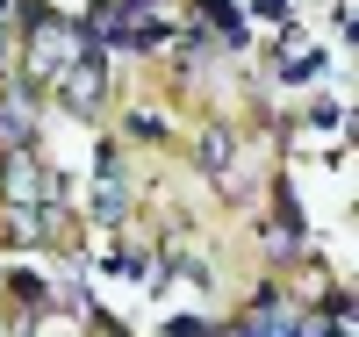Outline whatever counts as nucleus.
<instances>
[{"label": "nucleus", "mask_w": 359, "mask_h": 337, "mask_svg": "<svg viewBox=\"0 0 359 337\" xmlns=\"http://www.w3.org/2000/svg\"><path fill=\"white\" fill-rule=\"evenodd\" d=\"M108 94V72H101V50H79L65 72H57V101H65V115H94Z\"/></svg>", "instance_id": "1"}, {"label": "nucleus", "mask_w": 359, "mask_h": 337, "mask_svg": "<svg viewBox=\"0 0 359 337\" xmlns=\"http://www.w3.org/2000/svg\"><path fill=\"white\" fill-rule=\"evenodd\" d=\"M36 144V108H29V79H15L0 94V151H29Z\"/></svg>", "instance_id": "2"}, {"label": "nucleus", "mask_w": 359, "mask_h": 337, "mask_svg": "<svg viewBox=\"0 0 359 337\" xmlns=\"http://www.w3.org/2000/svg\"><path fill=\"white\" fill-rule=\"evenodd\" d=\"M194 151H201V172L216 179L223 194H237V179H230V151H237V137L223 130V122H216V130H201V144H194Z\"/></svg>", "instance_id": "3"}, {"label": "nucleus", "mask_w": 359, "mask_h": 337, "mask_svg": "<svg viewBox=\"0 0 359 337\" xmlns=\"http://www.w3.org/2000/svg\"><path fill=\"white\" fill-rule=\"evenodd\" d=\"M201 15L223 29V43H245V22H237V8H230V0H201Z\"/></svg>", "instance_id": "4"}, {"label": "nucleus", "mask_w": 359, "mask_h": 337, "mask_svg": "<svg viewBox=\"0 0 359 337\" xmlns=\"http://www.w3.org/2000/svg\"><path fill=\"white\" fill-rule=\"evenodd\" d=\"M8 294H15V301H29V309H36V301H43V280H36V273H8Z\"/></svg>", "instance_id": "5"}, {"label": "nucleus", "mask_w": 359, "mask_h": 337, "mask_svg": "<svg viewBox=\"0 0 359 337\" xmlns=\"http://www.w3.org/2000/svg\"><path fill=\"white\" fill-rule=\"evenodd\" d=\"M165 337H216V323H208V316H172Z\"/></svg>", "instance_id": "6"}, {"label": "nucleus", "mask_w": 359, "mask_h": 337, "mask_svg": "<svg viewBox=\"0 0 359 337\" xmlns=\"http://www.w3.org/2000/svg\"><path fill=\"white\" fill-rule=\"evenodd\" d=\"M323 72V50H309V57H287V79H316Z\"/></svg>", "instance_id": "7"}, {"label": "nucleus", "mask_w": 359, "mask_h": 337, "mask_svg": "<svg viewBox=\"0 0 359 337\" xmlns=\"http://www.w3.org/2000/svg\"><path fill=\"white\" fill-rule=\"evenodd\" d=\"M252 8H259V15H287V0H252Z\"/></svg>", "instance_id": "8"}, {"label": "nucleus", "mask_w": 359, "mask_h": 337, "mask_svg": "<svg viewBox=\"0 0 359 337\" xmlns=\"http://www.w3.org/2000/svg\"><path fill=\"white\" fill-rule=\"evenodd\" d=\"M8 337H36V330H29V323H15V330H8Z\"/></svg>", "instance_id": "9"}, {"label": "nucleus", "mask_w": 359, "mask_h": 337, "mask_svg": "<svg viewBox=\"0 0 359 337\" xmlns=\"http://www.w3.org/2000/svg\"><path fill=\"white\" fill-rule=\"evenodd\" d=\"M0 65H8V29H0Z\"/></svg>", "instance_id": "10"}]
</instances>
